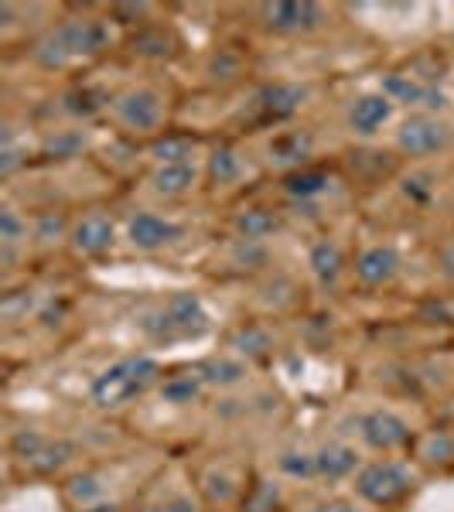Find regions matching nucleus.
Wrapping results in <instances>:
<instances>
[{
    "label": "nucleus",
    "instance_id": "obj_28",
    "mask_svg": "<svg viewBox=\"0 0 454 512\" xmlns=\"http://www.w3.org/2000/svg\"><path fill=\"white\" fill-rule=\"evenodd\" d=\"M28 239V222H24L14 209H0V246H4V256L11 260V253Z\"/></svg>",
    "mask_w": 454,
    "mask_h": 512
},
{
    "label": "nucleus",
    "instance_id": "obj_19",
    "mask_svg": "<svg viewBox=\"0 0 454 512\" xmlns=\"http://www.w3.org/2000/svg\"><path fill=\"white\" fill-rule=\"evenodd\" d=\"M202 390H205V379L198 376V369L161 379V400L171 403V407H188V403L202 396Z\"/></svg>",
    "mask_w": 454,
    "mask_h": 512
},
{
    "label": "nucleus",
    "instance_id": "obj_4",
    "mask_svg": "<svg viewBox=\"0 0 454 512\" xmlns=\"http://www.w3.org/2000/svg\"><path fill=\"white\" fill-rule=\"evenodd\" d=\"M154 321H158V328H154L158 338H175V335L188 338V335L209 332V311H205V304L198 301L195 294H185V291L171 294Z\"/></svg>",
    "mask_w": 454,
    "mask_h": 512
},
{
    "label": "nucleus",
    "instance_id": "obj_1",
    "mask_svg": "<svg viewBox=\"0 0 454 512\" xmlns=\"http://www.w3.org/2000/svg\"><path fill=\"white\" fill-rule=\"evenodd\" d=\"M161 386V366L151 355H127L106 366L89 386V403L96 410H120L127 403L140 400L147 390Z\"/></svg>",
    "mask_w": 454,
    "mask_h": 512
},
{
    "label": "nucleus",
    "instance_id": "obj_15",
    "mask_svg": "<svg viewBox=\"0 0 454 512\" xmlns=\"http://www.w3.org/2000/svg\"><path fill=\"white\" fill-rule=\"evenodd\" d=\"M195 181H198V168L192 161L161 164V168H154V175H151V192L161 198H181V195L192 192Z\"/></svg>",
    "mask_w": 454,
    "mask_h": 512
},
{
    "label": "nucleus",
    "instance_id": "obj_13",
    "mask_svg": "<svg viewBox=\"0 0 454 512\" xmlns=\"http://www.w3.org/2000/svg\"><path fill=\"white\" fill-rule=\"evenodd\" d=\"M315 461H318V478L325 482H342L349 475H359V451L352 444H321L315 451Z\"/></svg>",
    "mask_w": 454,
    "mask_h": 512
},
{
    "label": "nucleus",
    "instance_id": "obj_14",
    "mask_svg": "<svg viewBox=\"0 0 454 512\" xmlns=\"http://www.w3.org/2000/svg\"><path fill=\"white\" fill-rule=\"evenodd\" d=\"M390 117H393V103L386 96H359L349 110V127L359 137H373Z\"/></svg>",
    "mask_w": 454,
    "mask_h": 512
},
{
    "label": "nucleus",
    "instance_id": "obj_36",
    "mask_svg": "<svg viewBox=\"0 0 454 512\" xmlns=\"http://www.w3.org/2000/svg\"><path fill=\"white\" fill-rule=\"evenodd\" d=\"M144 512H198L195 506V499L192 495H168V499H161V502H154V506H147Z\"/></svg>",
    "mask_w": 454,
    "mask_h": 512
},
{
    "label": "nucleus",
    "instance_id": "obj_20",
    "mask_svg": "<svg viewBox=\"0 0 454 512\" xmlns=\"http://www.w3.org/2000/svg\"><path fill=\"white\" fill-rule=\"evenodd\" d=\"M229 349L236 352V359H263V355L274 349V338L260 325H243L229 338Z\"/></svg>",
    "mask_w": 454,
    "mask_h": 512
},
{
    "label": "nucleus",
    "instance_id": "obj_35",
    "mask_svg": "<svg viewBox=\"0 0 454 512\" xmlns=\"http://www.w3.org/2000/svg\"><path fill=\"white\" fill-rule=\"evenodd\" d=\"M246 512H277V489L270 482L257 485V489L250 492V499H246Z\"/></svg>",
    "mask_w": 454,
    "mask_h": 512
},
{
    "label": "nucleus",
    "instance_id": "obj_5",
    "mask_svg": "<svg viewBox=\"0 0 454 512\" xmlns=\"http://www.w3.org/2000/svg\"><path fill=\"white\" fill-rule=\"evenodd\" d=\"M356 431H359V441L366 444V448L383 451V454L400 451L414 441L410 424L400 414H393V410H369V414H362L356 420Z\"/></svg>",
    "mask_w": 454,
    "mask_h": 512
},
{
    "label": "nucleus",
    "instance_id": "obj_3",
    "mask_svg": "<svg viewBox=\"0 0 454 512\" xmlns=\"http://www.w3.org/2000/svg\"><path fill=\"white\" fill-rule=\"evenodd\" d=\"M414 485V472L400 461H373V465L359 468L356 475V495L366 499L369 506H393V502L407 499Z\"/></svg>",
    "mask_w": 454,
    "mask_h": 512
},
{
    "label": "nucleus",
    "instance_id": "obj_27",
    "mask_svg": "<svg viewBox=\"0 0 454 512\" xmlns=\"http://www.w3.org/2000/svg\"><path fill=\"white\" fill-rule=\"evenodd\" d=\"M308 151H311L308 134H284L270 144V161L274 164H297L301 158H308Z\"/></svg>",
    "mask_w": 454,
    "mask_h": 512
},
{
    "label": "nucleus",
    "instance_id": "obj_10",
    "mask_svg": "<svg viewBox=\"0 0 454 512\" xmlns=\"http://www.w3.org/2000/svg\"><path fill=\"white\" fill-rule=\"evenodd\" d=\"M113 236H117L113 219L103 216V212H89V216H82L69 233L72 250H76L79 256H103L106 250H113Z\"/></svg>",
    "mask_w": 454,
    "mask_h": 512
},
{
    "label": "nucleus",
    "instance_id": "obj_31",
    "mask_svg": "<svg viewBox=\"0 0 454 512\" xmlns=\"http://www.w3.org/2000/svg\"><path fill=\"white\" fill-rule=\"evenodd\" d=\"M62 110L72 113V117H93V113L103 110V96L89 86L72 89V93H65V99H62Z\"/></svg>",
    "mask_w": 454,
    "mask_h": 512
},
{
    "label": "nucleus",
    "instance_id": "obj_30",
    "mask_svg": "<svg viewBox=\"0 0 454 512\" xmlns=\"http://www.w3.org/2000/svg\"><path fill=\"white\" fill-rule=\"evenodd\" d=\"M202 492H205V499H209L212 506H226V502L236 495V482H233V475H229V472L209 468V472L202 475Z\"/></svg>",
    "mask_w": 454,
    "mask_h": 512
},
{
    "label": "nucleus",
    "instance_id": "obj_7",
    "mask_svg": "<svg viewBox=\"0 0 454 512\" xmlns=\"http://www.w3.org/2000/svg\"><path fill=\"white\" fill-rule=\"evenodd\" d=\"M113 113L127 130L134 134H154L164 120V103L154 89H130V93L117 96Z\"/></svg>",
    "mask_w": 454,
    "mask_h": 512
},
{
    "label": "nucleus",
    "instance_id": "obj_16",
    "mask_svg": "<svg viewBox=\"0 0 454 512\" xmlns=\"http://www.w3.org/2000/svg\"><path fill=\"white\" fill-rule=\"evenodd\" d=\"M308 267H311V274L318 277L321 287H335L338 277H342V270H345V256L332 239H318L308 253Z\"/></svg>",
    "mask_w": 454,
    "mask_h": 512
},
{
    "label": "nucleus",
    "instance_id": "obj_22",
    "mask_svg": "<svg viewBox=\"0 0 454 512\" xmlns=\"http://www.w3.org/2000/svg\"><path fill=\"white\" fill-rule=\"evenodd\" d=\"M233 226H236L239 239L263 243V239H267L277 229V219H274V212H267V209H246V212H239Z\"/></svg>",
    "mask_w": 454,
    "mask_h": 512
},
{
    "label": "nucleus",
    "instance_id": "obj_37",
    "mask_svg": "<svg viewBox=\"0 0 454 512\" xmlns=\"http://www.w3.org/2000/svg\"><path fill=\"white\" fill-rule=\"evenodd\" d=\"M59 236H62V216H52V212H48V216H41L38 219V229H35V239L38 243H59Z\"/></svg>",
    "mask_w": 454,
    "mask_h": 512
},
{
    "label": "nucleus",
    "instance_id": "obj_41",
    "mask_svg": "<svg viewBox=\"0 0 454 512\" xmlns=\"http://www.w3.org/2000/svg\"><path fill=\"white\" fill-rule=\"evenodd\" d=\"M79 512H120V506H110V502H99V506H86Z\"/></svg>",
    "mask_w": 454,
    "mask_h": 512
},
{
    "label": "nucleus",
    "instance_id": "obj_12",
    "mask_svg": "<svg viewBox=\"0 0 454 512\" xmlns=\"http://www.w3.org/2000/svg\"><path fill=\"white\" fill-rule=\"evenodd\" d=\"M383 96L396 99V103H407V106H427V110H444L448 106V99L444 93H437V89L424 86V82L410 79V76H386L383 82Z\"/></svg>",
    "mask_w": 454,
    "mask_h": 512
},
{
    "label": "nucleus",
    "instance_id": "obj_26",
    "mask_svg": "<svg viewBox=\"0 0 454 512\" xmlns=\"http://www.w3.org/2000/svg\"><path fill=\"white\" fill-rule=\"evenodd\" d=\"M277 468H280V475L294 478V482H311V478H318V461H315V454H308V451H284L277 458Z\"/></svg>",
    "mask_w": 454,
    "mask_h": 512
},
{
    "label": "nucleus",
    "instance_id": "obj_11",
    "mask_svg": "<svg viewBox=\"0 0 454 512\" xmlns=\"http://www.w3.org/2000/svg\"><path fill=\"white\" fill-rule=\"evenodd\" d=\"M400 274V253L393 246H369L356 256V280L366 287H386Z\"/></svg>",
    "mask_w": 454,
    "mask_h": 512
},
{
    "label": "nucleus",
    "instance_id": "obj_32",
    "mask_svg": "<svg viewBox=\"0 0 454 512\" xmlns=\"http://www.w3.org/2000/svg\"><path fill=\"white\" fill-rule=\"evenodd\" d=\"M420 458H424L427 465H448V461L454 458V437L431 434L424 441V451H420Z\"/></svg>",
    "mask_w": 454,
    "mask_h": 512
},
{
    "label": "nucleus",
    "instance_id": "obj_25",
    "mask_svg": "<svg viewBox=\"0 0 454 512\" xmlns=\"http://www.w3.org/2000/svg\"><path fill=\"white\" fill-rule=\"evenodd\" d=\"M243 175V161L236 158L233 147H216L209 158V181L212 185H229Z\"/></svg>",
    "mask_w": 454,
    "mask_h": 512
},
{
    "label": "nucleus",
    "instance_id": "obj_39",
    "mask_svg": "<svg viewBox=\"0 0 454 512\" xmlns=\"http://www.w3.org/2000/svg\"><path fill=\"white\" fill-rule=\"evenodd\" d=\"M18 164H21V158H18V151H14V144H11V137H4V151H0V175H14L18 171Z\"/></svg>",
    "mask_w": 454,
    "mask_h": 512
},
{
    "label": "nucleus",
    "instance_id": "obj_33",
    "mask_svg": "<svg viewBox=\"0 0 454 512\" xmlns=\"http://www.w3.org/2000/svg\"><path fill=\"white\" fill-rule=\"evenodd\" d=\"M82 147H86V137L76 134V130H69V134H59V137L48 140L45 151H48V154H55V158H76Z\"/></svg>",
    "mask_w": 454,
    "mask_h": 512
},
{
    "label": "nucleus",
    "instance_id": "obj_18",
    "mask_svg": "<svg viewBox=\"0 0 454 512\" xmlns=\"http://www.w3.org/2000/svg\"><path fill=\"white\" fill-rule=\"evenodd\" d=\"M257 103H260V110L267 113V117L284 120V117H291V113L301 110V103H304V89H297V86H284V82H277V86L260 89Z\"/></svg>",
    "mask_w": 454,
    "mask_h": 512
},
{
    "label": "nucleus",
    "instance_id": "obj_21",
    "mask_svg": "<svg viewBox=\"0 0 454 512\" xmlns=\"http://www.w3.org/2000/svg\"><path fill=\"white\" fill-rule=\"evenodd\" d=\"M72 458H76V444L65 441V437H55V441H48L45 437V444H41L38 454L28 461V465L38 468V472H59V468L69 465Z\"/></svg>",
    "mask_w": 454,
    "mask_h": 512
},
{
    "label": "nucleus",
    "instance_id": "obj_6",
    "mask_svg": "<svg viewBox=\"0 0 454 512\" xmlns=\"http://www.w3.org/2000/svg\"><path fill=\"white\" fill-rule=\"evenodd\" d=\"M454 140V130L437 117H410L396 130V147L410 158H427V154L448 151Z\"/></svg>",
    "mask_w": 454,
    "mask_h": 512
},
{
    "label": "nucleus",
    "instance_id": "obj_24",
    "mask_svg": "<svg viewBox=\"0 0 454 512\" xmlns=\"http://www.w3.org/2000/svg\"><path fill=\"white\" fill-rule=\"evenodd\" d=\"M65 495H69L79 509L99 506V502H103V495H106V485H103V478H99V475H76L69 485H65Z\"/></svg>",
    "mask_w": 454,
    "mask_h": 512
},
{
    "label": "nucleus",
    "instance_id": "obj_17",
    "mask_svg": "<svg viewBox=\"0 0 454 512\" xmlns=\"http://www.w3.org/2000/svg\"><path fill=\"white\" fill-rule=\"evenodd\" d=\"M198 376L205 379V386H216V390H233V386L246 383V362L233 359V355H219V359H205L202 366H195Z\"/></svg>",
    "mask_w": 454,
    "mask_h": 512
},
{
    "label": "nucleus",
    "instance_id": "obj_9",
    "mask_svg": "<svg viewBox=\"0 0 454 512\" xmlns=\"http://www.w3.org/2000/svg\"><path fill=\"white\" fill-rule=\"evenodd\" d=\"M181 236H185V229H181L178 222L154 216V212H137V216L127 222V239H130V246L140 253L164 250V246L178 243Z\"/></svg>",
    "mask_w": 454,
    "mask_h": 512
},
{
    "label": "nucleus",
    "instance_id": "obj_23",
    "mask_svg": "<svg viewBox=\"0 0 454 512\" xmlns=\"http://www.w3.org/2000/svg\"><path fill=\"white\" fill-rule=\"evenodd\" d=\"M328 175L325 171H294V175H287L284 178V192L291 195V198H318V195H325L328 192Z\"/></svg>",
    "mask_w": 454,
    "mask_h": 512
},
{
    "label": "nucleus",
    "instance_id": "obj_34",
    "mask_svg": "<svg viewBox=\"0 0 454 512\" xmlns=\"http://www.w3.org/2000/svg\"><path fill=\"white\" fill-rule=\"evenodd\" d=\"M35 308V294L31 291H18V294H7L4 297V304H0V311H4V318L11 321H21V318H28V311Z\"/></svg>",
    "mask_w": 454,
    "mask_h": 512
},
{
    "label": "nucleus",
    "instance_id": "obj_8",
    "mask_svg": "<svg viewBox=\"0 0 454 512\" xmlns=\"http://www.w3.org/2000/svg\"><path fill=\"white\" fill-rule=\"evenodd\" d=\"M263 21H267L270 31H280V35H297V31H315L328 21L325 7L311 4V0H277V4L263 7Z\"/></svg>",
    "mask_w": 454,
    "mask_h": 512
},
{
    "label": "nucleus",
    "instance_id": "obj_40",
    "mask_svg": "<svg viewBox=\"0 0 454 512\" xmlns=\"http://www.w3.org/2000/svg\"><path fill=\"white\" fill-rule=\"evenodd\" d=\"M311 512H359L356 502H345V499H332V502H321Z\"/></svg>",
    "mask_w": 454,
    "mask_h": 512
},
{
    "label": "nucleus",
    "instance_id": "obj_38",
    "mask_svg": "<svg viewBox=\"0 0 454 512\" xmlns=\"http://www.w3.org/2000/svg\"><path fill=\"white\" fill-rule=\"evenodd\" d=\"M403 192H407V198H417V202H424V198L431 195V175H414V178H407Z\"/></svg>",
    "mask_w": 454,
    "mask_h": 512
},
{
    "label": "nucleus",
    "instance_id": "obj_2",
    "mask_svg": "<svg viewBox=\"0 0 454 512\" xmlns=\"http://www.w3.org/2000/svg\"><path fill=\"white\" fill-rule=\"evenodd\" d=\"M110 45V28L103 21H65L35 45V62L45 69H65L76 59L103 52Z\"/></svg>",
    "mask_w": 454,
    "mask_h": 512
},
{
    "label": "nucleus",
    "instance_id": "obj_29",
    "mask_svg": "<svg viewBox=\"0 0 454 512\" xmlns=\"http://www.w3.org/2000/svg\"><path fill=\"white\" fill-rule=\"evenodd\" d=\"M192 151H195V144L188 137H164L151 147V158L158 161V168L161 164H185V161H192Z\"/></svg>",
    "mask_w": 454,
    "mask_h": 512
}]
</instances>
